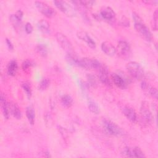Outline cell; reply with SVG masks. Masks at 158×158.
Wrapping results in <instances>:
<instances>
[{"mask_svg":"<svg viewBox=\"0 0 158 158\" xmlns=\"http://www.w3.org/2000/svg\"><path fill=\"white\" fill-rule=\"evenodd\" d=\"M132 17L134 22V27L139 35L147 41H151L152 35L148 27L145 25L141 17L135 12L132 13Z\"/></svg>","mask_w":158,"mask_h":158,"instance_id":"cell-1","label":"cell"},{"mask_svg":"<svg viewBox=\"0 0 158 158\" xmlns=\"http://www.w3.org/2000/svg\"><path fill=\"white\" fill-rule=\"evenodd\" d=\"M128 73L136 80H141L144 77V72L142 66L138 62L131 61L126 65Z\"/></svg>","mask_w":158,"mask_h":158,"instance_id":"cell-2","label":"cell"},{"mask_svg":"<svg viewBox=\"0 0 158 158\" xmlns=\"http://www.w3.org/2000/svg\"><path fill=\"white\" fill-rule=\"evenodd\" d=\"M54 3L55 4V6L67 16L72 17L76 15L77 14L76 9L73 6L70 4L68 2L65 1L59 0V1H54Z\"/></svg>","mask_w":158,"mask_h":158,"instance_id":"cell-3","label":"cell"},{"mask_svg":"<svg viewBox=\"0 0 158 158\" xmlns=\"http://www.w3.org/2000/svg\"><path fill=\"white\" fill-rule=\"evenodd\" d=\"M105 132L113 136H120L123 134V130L115 123L109 119H104L102 121Z\"/></svg>","mask_w":158,"mask_h":158,"instance_id":"cell-4","label":"cell"},{"mask_svg":"<svg viewBox=\"0 0 158 158\" xmlns=\"http://www.w3.org/2000/svg\"><path fill=\"white\" fill-rule=\"evenodd\" d=\"M139 115L143 123L148 125L152 123L153 120V115L147 101H143L141 102L139 110Z\"/></svg>","mask_w":158,"mask_h":158,"instance_id":"cell-5","label":"cell"},{"mask_svg":"<svg viewBox=\"0 0 158 158\" xmlns=\"http://www.w3.org/2000/svg\"><path fill=\"white\" fill-rule=\"evenodd\" d=\"M102 64L96 59L85 57L80 59L78 67L84 68L87 70L95 69L99 70Z\"/></svg>","mask_w":158,"mask_h":158,"instance_id":"cell-6","label":"cell"},{"mask_svg":"<svg viewBox=\"0 0 158 158\" xmlns=\"http://www.w3.org/2000/svg\"><path fill=\"white\" fill-rule=\"evenodd\" d=\"M56 38L58 44L67 53L73 52V48L72 44L64 34L60 32H57L56 34Z\"/></svg>","mask_w":158,"mask_h":158,"instance_id":"cell-7","label":"cell"},{"mask_svg":"<svg viewBox=\"0 0 158 158\" xmlns=\"http://www.w3.org/2000/svg\"><path fill=\"white\" fill-rule=\"evenodd\" d=\"M35 4L39 12L48 18H52L56 14V10L44 2L35 1Z\"/></svg>","mask_w":158,"mask_h":158,"instance_id":"cell-8","label":"cell"},{"mask_svg":"<svg viewBox=\"0 0 158 158\" xmlns=\"http://www.w3.org/2000/svg\"><path fill=\"white\" fill-rule=\"evenodd\" d=\"M115 49L116 53H117L118 56L122 59L128 58L131 54L130 46L125 41H119Z\"/></svg>","mask_w":158,"mask_h":158,"instance_id":"cell-9","label":"cell"},{"mask_svg":"<svg viewBox=\"0 0 158 158\" xmlns=\"http://www.w3.org/2000/svg\"><path fill=\"white\" fill-rule=\"evenodd\" d=\"M122 112L125 117L132 123H136L138 120L136 112L132 107L125 105L122 108Z\"/></svg>","mask_w":158,"mask_h":158,"instance_id":"cell-10","label":"cell"},{"mask_svg":"<svg viewBox=\"0 0 158 158\" xmlns=\"http://www.w3.org/2000/svg\"><path fill=\"white\" fill-rule=\"evenodd\" d=\"M99 15L101 19L107 21H112L115 19V13L109 6H104L101 9Z\"/></svg>","mask_w":158,"mask_h":158,"instance_id":"cell-11","label":"cell"},{"mask_svg":"<svg viewBox=\"0 0 158 158\" xmlns=\"http://www.w3.org/2000/svg\"><path fill=\"white\" fill-rule=\"evenodd\" d=\"M98 72H99L98 77L101 82L107 86H111L112 84L109 78L108 70L107 67L102 64L100 67V69L98 70Z\"/></svg>","mask_w":158,"mask_h":158,"instance_id":"cell-12","label":"cell"},{"mask_svg":"<svg viewBox=\"0 0 158 158\" xmlns=\"http://www.w3.org/2000/svg\"><path fill=\"white\" fill-rule=\"evenodd\" d=\"M77 36L78 38L86 43L88 46L91 49H95L96 47V44L95 41L91 38L88 33L85 31H79L77 33Z\"/></svg>","mask_w":158,"mask_h":158,"instance_id":"cell-13","label":"cell"},{"mask_svg":"<svg viewBox=\"0 0 158 158\" xmlns=\"http://www.w3.org/2000/svg\"><path fill=\"white\" fill-rule=\"evenodd\" d=\"M111 78L114 85L119 88L125 89L127 86V82L125 78L120 74L113 73L111 75Z\"/></svg>","mask_w":158,"mask_h":158,"instance_id":"cell-14","label":"cell"},{"mask_svg":"<svg viewBox=\"0 0 158 158\" xmlns=\"http://www.w3.org/2000/svg\"><path fill=\"white\" fill-rule=\"evenodd\" d=\"M0 102H1V106L2 112L4 115V117L6 119H8L9 118V115L10 114V106H9V103H8L6 101L5 95L2 93L1 94Z\"/></svg>","mask_w":158,"mask_h":158,"instance_id":"cell-15","label":"cell"},{"mask_svg":"<svg viewBox=\"0 0 158 158\" xmlns=\"http://www.w3.org/2000/svg\"><path fill=\"white\" fill-rule=\"evenodd\" d=\"M102 51L109 56H113L116 53V49L109 41H104L101 46Z\"/></svg>","mask_w":158,"mask_h":158,"instance_id":"cell-16","label":"cell"},{"mask_svg":"<svg viewBox=\"0 0 158 158\" xmlns=\"http://www.w3.org/2000/svg\"><path fill=\"white\" fill-rule=\"evenodd\" d=\"M10 106V112L14 118L19 120L22 118V112L18 106V105L15 102H11L9 104Z\"/></svg>","mask_w":158,"mask_h":158,"instance_id":"cell-17","label":"cell"},{"mask_svg":"<svg viewBox=\"0 0 158 158\" xmlns=\"http://www.w3.org/2000/svg\"><path fill=\"white\" fill-rule=\"evenodd\" d=\"M17 70H18V64L17 61L15 60H10L7 65V72L8 75L10 76H15L17 72Z\"/></svg>","mask_w":158,"mask_h":158,"instance_id":"cell-18","label":"cell"},{"mask_svg":"<svg viewBox=\"0 0 158 158\" xmlns=\"http://www.w3.org/2000/svg\"><path fill=\"white\" fill-rule=\"evenodd\" d=\"M26 116L28 122L33 125L35 123V112L34 107L32 106H29L26 109Z\"/></svg>","mask_w":158,"mask_h":158,"instance_id":"cell-19","label":"cell"},{"mask_svg":"<svg viewBox=\"0 0 158 158\" xmlns=\"http://www.w3.org/2000/svg\"><path fill=\"white\" fill-rule=\"evenodd\" d=\"M37 27L38 28L44 33H47L50 30L49 23L47 20L44 19H41L39 20L37 23Z\"/></svg>","mask_w":158,"mask_h":158,"instance_id":"cell-20","label":"cell"},{"mask_svg":"<svg viewBox=\"0 0 158 158\" xmlns=\"http://www.w3.org/2000/svg\"><path fill=\"white\" fill-rule=\"evenodd\" d=\"M66 60L70 65L74 66H78L79 65V60L80 59L78 58L73 53H67L66 56Z\"/></svg>","mask_w":158,"mask_h":158,"instance_id":"cell-21","label":"cell"},{"mask_svg":"<svg viewBox=\"0 0 158 158\" xmlns=\"http://www.w3.org/2000/svg\"><path fill=\"white\" fill-rule=\"evenodd\" d=\"M62 104L65 107H70L73 104V99L69 94H64L60 98Z\"/></svg>","mask_w":158,"mask_h":158,"instance_id":"cell-22","label":"cell"},{"mask_svg":"<svg viewBox=\"0 0 158 158\" xmlns=\"http://www.w3.org/2000/svg\"><path fill=\"white\" fill-rule=\"evenodd\" d=\"M88 107L90 112L94 114H98L100 112L99 107L96 102L91 99H89L88 102Z\"/></svg>","mask_w":158,"mask_h":158,"instance_id":"cell-23","label":"cell"},{"mask_svg":"<svg viewBox=\"0 0 158 158\" xmlns=\"http://www.w3.org/2000/svg\"><path fill=\"white\" fill-rule=\"evenodd\" d=\"M36 51L40 56L46 57L48 55V48L44 44H38L36 47Z\"/></svg>","mask_w":158,"mask_h":158,"instance_id":"cell-24","label":"cell"},{"mask_svg":"<svg viewBox=\"0 0 158 158\" xmlns=\"http://www.w3.org/2000/svg\"><path fill=\"white\" fill-rule=\"evenodd\" d=\"M9 20L10 22H11L12 25L15 28H17L20 27V25H21V20H20L19 19H18L17 17V16L15 15V14H11L9 16Z\"/></svg>","mask_w":158,"mask_h":158,"instance_id":"cell-25","label":"cell"},{"mask_svg":"<svg viewBox=\"0 0 158 158\" xmlns=\"http://www.w3.org/2000/svg\"><path fill=\"white\" fill-rule=\"evenodd\" d=\"M157 19H158V10L156 9L153 14L152 19L151 20V28L154 31L157 30Z\"/></svg>","mask_w":158,"mask_h":158,"instance_id":"cell-26","label":"cell"},{"mask_svg":"<svg viewBox=\"0 0 158 158\" xmlns=\"http://www.w3.org/2000/svg\"><path fill=\"white\" fill-rule=\"evenodd\" d=\"M50 85V80L48 78H43L38 85V89L41 91L46 90Z\"/></svg>","mask_w":158,"mask_h":158,"instance_id":"cell-27","label":"cell"},{"mask_svg":"<svg viewBox=\"0 0 158 158\" xmlns=\"http://www.w3.org/2000/svg\"><path fill=\"white\" fill-rule=\"evenodd\" d=\"M133 149V156L134 157H139V158H143L145 157L146 156L142 151V150L139 148V147H134L132 148Z\"/></svg>","mask_w":158,"mask_h":158,"instance_id":"cell-28","label":"cell"},{"mask_svg":"<svg viewBox=\"0 0 158 158\" xmlns=\"http://www.w3.org/2000/svg\"><path fill=\"white\" fill-rule=\"evenodd\" d=\"M122 154L123 156L125 157H134L133 156V149L132 148H130V147H125L122 151Z\"/></svg>","mask_w":158,"mask_h":158,"instance_id":"cell-29","label":"cell"},{"mask_svg":"<svg viewBox=\"0 0 158 158\" xmlns=\"http://www.w3.org/2000/svg\"><path fill=\"white\" fill-rule=\"evenodd\" d=\"M22 88L24 90V91L26 93V94H27L28 98L30 99L31 96V89L30 85L28 83L25 82V83H22Z\"/></svg>","mask_w":158,"mask_h":158,"instance_id":"cell-30","label":"cell"},{"mask_svg":"<svg viewBox=\"0 0 158 158\" xmlns=\"http://www.w3.org/2000/svg\"><path fill=\"white\" fill-rule=\"evenodd\" d=\"M148 93H149V94L150 96H151L152 98H155V99H157V94H158V93H157V88H154V87H152L151 86V87L149 88V89H148Z\"/></svg>","mask_w":158,"mask_h":158,"instance_id":"cell-31","label":"cell"},{"mask_svg":"<svg viewBox=\"0 0 158 158\" xmlns=\"http://www.w3.org/2000/svg\"><path fill=\"white\" fill-rule=\"evenodd\" d=\"M33 62L30 60H25L23 62H22V69L23 70H26L27 69H28L29 67H30L31 66L33 65Z\"/></svg>","mask_w":158,"mask_h":158,"instance_id":"cell-32","label":"cell"},{"mask_svg":"<svg viewBox=\"0 0 158 158\" xmlns=\"http://www.w3.org/2000/svg\"><path fill=\"white\" fill-rule=\"evenodd\" d=\"M87 78L88 80V83L91 86H94L95 85H96V79L95 77L91 74H88L87 75Z\"/></svg>","mask_w":158,"mask_h":158,"instance_id":"cell-33","label":"cell"},{"mask_svg":"<svg viewBox=\"0 0 158 158\" xmlns=\"http://www.w3.org/2000/svg\"><path fill=\"white\" fill-rule=\"evenodd\" d=\"M120 24L123 27H129L130 26V21L125 16H122V17L120 20Z\"/></svg>","mask_w":158,"mask_h":158,"instance_id":"cell-34","label":"cell"},{"mask_svg":"<svg viewBox=\"0 0 158 158\" xmlns=\"http://www.w3.org/2000/svg\"><path fill=\"white\" fill-rule=\"evenodd\" d=\"M33 30V28L32 25L30 22L26 23V24L25 25V30L26 33L27 34H30L32 33Z\"/></svg>","mask_w":158,"mask_h":158,"instance_id":"cell-35","label":"cell"},{"mask_svg":"<svg viewBox=\"0 0 158 158\" xmlns=\"http://www.w3.org/2000/svg\"><path fill=\"white\" fill-rule=\"evenodd\" d=\"M58 129H59V132L60 133V135L62 136V137L64 138H66L68 137V132L66 129L61 127L60 126L58 127Z\"/></svg>","mask_w":158,"mask_h":158,"instance_id":"cell-36","label":"cell"},{"mask_svg":"<svg viewBox=\"0 0 158 158\" xmlns=\"http://www.w3.org/2000/svg\"><path fill=\"white\" fill-rule=\"evenodd\" d=\"M150 87H151V86L148 83V82H146V81H142V82L141 83V88L143 91L148 92V91Z\"/></svg>","mask_w":158,"mask_h":158,"instance_id":"cell-37","label":"cell"},{"mask_svg":"<svg viewBox=\"0 0 158 158\" xmlns=\"http://www.w3.org/2000/svg\"><path fill=\"white\" fill-rule=\"evenodd\" d=\"M6 42L7 46L8 47V49L10 51H13V49H14V45H13L12 41L9 38H6Z\"/></svg>","mask_w":158,"mask_h":158,"instance_id":"cell-38","label":"cell"},{"mask_svg":"<svg viewBox=\"0 0 158 158\" xmlns=\"http://www.w3.org/2000/svg\"><path fill=\"white\" fill-rule=\"evenodd\" d=\"M44 118H45L44 120H45L46 124H51L52 118H51V116L50 115V114H46Z\"/></svg>","mask_w":158,"mask_h":158,"instance_id":"cell-39","label":"cell"},{"mask_svg":"<svg viewBox=\"0 0 158 158\" xmlns=\"http://www.w3.org/2000/svg\"><path fill=\"white\" fill-rule=\"evenodd\" d=\"M15 14V15L17 16V17L18 19H19L20 20H22V17H23V12H22L21 10H17Z\"/></svg>","mask_w":158,"mask_h":158,"instance_id":"cell-40","label":"cell"},{"mask_svg":"<svg viewBox=\"0 0 158 158\" xmlns=\"http://www.w3.org/2000/svg\"><path fill=\"white\" fill-rule=\"evenodd\" d=\"M144 2H146V3H148V4H151L152 5H154V4H157L158 1H143Z\"/></svg>","mask_w":158,"mask_h":158,"instance_id":"cell-41","label":"cell"}]
</instances>
